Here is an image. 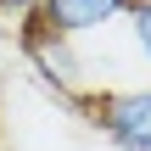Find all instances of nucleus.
<instances>
[{"label":"nucleus","instance_id":"nucleus-1","mask_svg":"<svg viewBox=\"0 0 151 151\" xmlns=\"http://www.w3.org/2000/svg\"><path fill=\"white\" fill-rule=\"evenodd\" d=\"M84 112L101 123V134L118 151H151V84L106 90V95L84 101Z\"/></svg>","mask_w":151,"mask_h":151},{"label":"nucleus","instance_id":"nucleus-2","mask_svg":"<svg viewBox=\"0 0 151 151\" xmlns=\"http://www.w3.org/2000/svg\"><path fill=\"white\" fill-rule=\"evenodd\" d=\"M134 0H39V11L22 17V28L45 34V39H84V34H101L106 22L129 17Z\"/></svg>","mask_w":151,"mask_h":151},{"label":"nucleus","instance_id":"nucleus-3","mask_svg":"<svg viewBox=\"0 0 151 151\" xmlns=\"http://www.w3.org/2000/svg\"><path fill=\"white\" fill-rule=\"evenodd\" d=\"M17 45H22V56L39 67V78L56 84L62 95H73V90L84 84V67H78V56H73V39H45V34H34V28H22Z\"/></svg>","mask_w":151,"mask_h":151},{"label":"nucleus","instance_id":"nucleus-4","mask_svg":"<svg viewBox=\"0 0 151 151\" xmlns=\"http://www.w3.org/2000/svg\"><path fill=\"white\" fill-rule=\"evenodd\" d=\"M129 39H134L140 62L151 67V0H134V6H129Z\"/></svg>","mask_w":151,"mask_h":151},{"label":"nucleus","instance_id":"nucleus-5","mask_svg":"<svg viewBox=\"0 0 151 151\" xmlns=\"http://www.w3.org/2000/svg\"><path fill=\"white\" fill-rule=\"evenodd\" d=\"M0 11L6 17H28V11H39V0H0Z\"/></svg>","mask_w":151,"mask_h":151}]
</instances>
